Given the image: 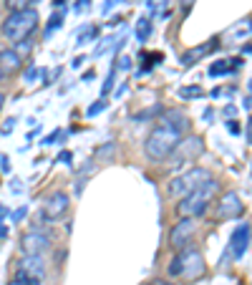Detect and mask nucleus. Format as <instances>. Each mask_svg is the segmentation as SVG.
Returning <instances> with one entry per match:
<instances>
[{"instance_id":"obj_1","label":"nucleus","mask_w":252,"mask_h":285,"mask_svg":"<svg viewBox=\"0 0 252 285\" xmlns=\"http://www.w3.org/2000/svg\"><path fill=\"white\" fill-rule=\"evenodd\" d=\"M179 142H182V134H177L174 129H169V126H164V124H157V126L149 131L146 142H144V154H146L152 162H166V159L174 154V149H177Z\"/></svg>"},{"instance_id":"obj_2","label":"nucleus","mask_w":252,"mask_h":285,"mask_svg":"<svg viewBox=\"0 0 252 285\" xmlns=\"http://www.w3.org/2000/svg\"><path fill=\"white\" fill-rule=\"evenodd\" d=\"M38 13L35 8H28V10H20V13H8V18L3 21L0 26V33L10 41V43H20V41H28L33 33L38 30Z\"/></svg>"},{"instance_id":"obj_3","label":"nucleus","mask_w":252,"mask_h":285,"mask_svg":"<svg viewBox=\"0 0 252 285\" xmlns=\"http://www.w3.org/2000/svg\"><path fill=\"white\" fill-rule=\"evenodd\" d=\"M215 195H217V182H215V179H207L197 192H192L189 197L179 200L177 215H179V217H192V220L202 217V215L209 210V202H212Z\"/></svg>"},{"instance_id":"obj_4","label":"nucleus","mask_w":252,"mask_h":285,"mask_svg":"<svg viewBox=\"0 0 252 285\" xmlns=\"http://www.w3.org/2000/svg\"><path fill=\"white\" fill-rule=\"evenodd\" d=\"M207 179H212L209 169H204V167H192V169L182 172L179 177H174V179L169 182L166 192H169V197H174V200H184L192 192H197Z\"/></svg>"},{"instance_id":"obj_5","label":"nucleus","mask_w":252,"mask_h":285,"mask_svg":"<svg viewBox=\"0 0 252 285\" xmlns=\"http://www.w3.org/2000/svg\"><path fill=\"white\" fill-rule=\"evenodd\" d=\"M204 151V142H202V137H194V134H189L184 137L182 142L177 144V149H174V154L169 157V164H166V169H182L184 164L189 162H194L199 154Z\"/></svg>"},{"instance_id":"obj_6","label":"nucleus","mask_w":252,"mask_h":285,"mask_svg":"<svg viewBox=\"0 0 252 285\" xmlns=\"http://www.w3.org/2000/svg\"><path fill=\"white\" fill-rule=\"evenodd\" d=\"M15 278H23L31 285H40L46 280V260L43 255H23L18 260Z\"/></svg>"},{"instance_id":"obj_7","label":"nucleus","mask_w":252,"mask_h":285,"mask_svg":"<svg viewBox=\"0 0 252 285\" xmlns=\"http://www.w3.org/2000/svg\"><path fill=\"white\" fill-rule=\"evenodd\" d=\"M250 237H252V227L247 222H242V225H237L235 232L229 235V242H227V253L222 257V262L229 257V260H242L245 253H247V248H250Z\"/></svg>"},{"instance_id":"obj_8","label":"nucleus","mask_w":252,"mask_h":285,"mask_svg":"<svg viewBox=\"0 0 252 285\" xmlns=\"http://www.w3.org/2000/svg\"><path fill=\"white\" fill-rule=\"evenodd\" d=\"M68 210H71V197L66 195V192H53L48 200L43 202V207H40V215L48 220V222H58L61 217L68 215Z\"/></svg>"},{"instance_id":"obj_9","label":"nucleus","mask_w":252,"mask_h":285,"mask_svg":"<svg viewBox=\"0 0 252 285\" xmlns=\"http://www.w3.org/2000/svg\"><path fill=\"white\" fill-rule=\"evenodd\" d=\"M194 232H197V222L192 217H179V222L169 230V248L172 250L187 248L192 242V237H194Z\"/></svg>"},{"instance_id":"obj_10","label":"nucleus","mask_w":252,"mask_h":285,"mask_svg":"<svg viewBox=\"0 0 252 285\" xmlns=\"http://www.w3.org/2000/svg\"><path fill=\"white\" fill-rule=\"evenodd\" d=\"M242 212H245V204H242L237 192H224L215 207L217 220H237V217H242Z\"/></svg>"},{"instance_id":"obj_11","label":"nucleus","mask_w":252,"mask_h":285,"mask_svg":"<svg viewBox=\"0 0 252 285\" xmlns=\"http://www.w3.org/2000/svg\"><path fill=\"white\" fill-rule=\"evenodd\" d=\"M20 250L23 255H43L51 250V237L48 232H40V230H28L23 237H20Z\"/></svg>"},{"instance_id":"obj_12","label":"nucleus","mask_w":252,"mask_h":285,"mask_svg":"<svg viewBox=\"0 0 252 285\" xmlns=\"http://www.w3.org/2000/svg\"><path fill=\"white\" fill-rule=\"evenodd\" d=\"M182 275L179 278H184V280H197L202 273H204V257L199 250H184L182 255Z\"/></svg>"},{"instance_id":"obj_13","label":"nucleus","mask_w":252,"mask_h":285,"mask_svg":"<svg viewBox=\"0 0 252 285\" xmlns=\"http://www.w3.org/2000/svg\"><path fill=\"white\" fill-rule=\"evenodd\" d=\"M157 124H164V126H169V129H174L177 134H189V129H192V124H189V116L182 111V109H164L161 116H159Z\"/></svg>"},{"instance_id":"obj_14","label":"nucleus","mask_w":252,"mask_h":285,"mask_svg":"<svg viewBox=\"0 0 252 285\" xmlns=\"http://www.w3.org/2000/svg\"><path fill=\"white\" fill-rule=\"evenodd\" d=\"M217 46H220V41H217V38L207 41L204 46H194V48H189V51H184V53L179 56V63H182V66H194L197 61H202V58L209 56L212 51H217Z\"/></svg>"},{"instance_id":"obj_15","label":"nucleus","mask_w":252,"mask_h":285,"mask_svg":"<svg viewBox=\"0 0 252 285\" xmlns=\"http://www.w3.org/2000/svg\"><path fill=\"white\" fill-rule=\"evenodd\" d=\"M250 35H252L250 21H240V23H235L232 28L224 33V43H242V41H247Z\"/></svg>"},{"instance_id":"obj_16","label":"nucleus","mask_w":252,"mask_h":285,"mask_svg":"<svg viewBox=\"0 0 252 285\" xmlns=\"http://www.w3.org/2000/svg\"><path fill=\"white\" fill-rule=\"evenodd\" d=\"M20 66H23V58L18 56L13 48H0V68L5 71V76L20 71Z\"/></svg>"},{"instance_id":"obj_17","label":"nucleus","mask_w":252,"mask_h":285,"mask_svg":"<svg viewBox=\"0 0 252 285\" xmlns=\"http://www.w3.org/2000/svg\"><path fill=\"white\" fill-rule=\"evenodd\" d=\"M177 96L179 99H184V101H192V99H202L204 96V88L197 84H189V86H182L179 91H177Z\"/></svg>"},{"instance_id":"obj_18","label":"nucleus","mask_w":252,"mask_h":285,"mask_svg":"<svg viewBox=\"0 0 252 285\" xmlns=\"http://www.w3.org/2000/svg\"><path fill=\"white\" fill-rule=\"evenodd\" d=\"M161 111H164V106H161V104H154V106H149V109L134 114V121H149V119H157V116H161Z\"/></svg>"},{"instance_id":"obj_19","label":"nucleus","mask_w":252,"mask_h":285,"mask_svg":"<svg viewBox=\"0 0 252 285\" xmlns=\"http://www.w3.org/2000/svg\"><path fill=\"white\" fill-rule=\"evenodd\" d=\"M149 35H152V21H149V18H139V21H136V38H139L141 43H146Z\"/></svg>"},{"instance_id":"obj_20","label":"nucleus","mask_w":252,"mask_h":285,"mask_svg":"<svg viewBox=\"0 0 252 285\" xmlns=\"http://www.w3.org/2000/svg\"><path fill=\"white\" fill-rule=\"evenodd\" d=\"M227 73H232V66H229V61H224V58L209 66V76H212V79H217V76H227Z\"/></svg>"},{"instance_id":"obj_21","label":"nucleus","mask_w":252,"mask_h":285,"mask_svg":"<svg viewBox=\"0 0 252 285\" xmlns=\"http://www.w3.org/2000/svg\"><path fill=\"white\" fill-rule=\"evenodd\" d=\"M5 8L8 13H20V10L33 8V0H5Z\"/></svg>"},{"instance_id":"obj_22","label":"nucleus","mask_w":252,"mask_h":285,"mask_svg":"<svg viewBox=\"0 0 252 285\" xmlns=\"http://www.w3.org/2000/svg\"><path fill=\"white\" fill-rule=\"evenodd\" d=\"M63 15H66V8L61 10H56L51 18H48V26H46V33H51V30H56L58 26H63Z\"/></svg>"},{"instance_id":"obj_23","label":"nucleus","mask_w":252,"mask_h":285,"mask_svg":"<svg viewBox=\"0 0 252 285\" xmlns=\"http://www.w3.org/2000/svg\"><path fill=\"white\" fill-rule=\"evenodd\" d=\"M116 71H119V68L114 66V68L109 71V76H106V81H103V86H101V93H103V99H106V96L111 93V88H114V84H116Z\"/></svg>"},{"instance_id":"obj_24","label":"nucleus","mask_w":252,"mask_h":285,"mask_svg":"<svg viewBox=\"0 0 252 285\" xmlns=\"http://www.w3.org/2000/svg\"><path fill=\"white\" fill-rule=\"evenodd\" d=\"M96 35H98V28H96V26H86V28H83V33H78V41H76V43H78V46H83V43L94 41Z\"/></svg>"},{"instance_id":"obj_25","label":"nucleus","mask_w":252,"mask_h":285,"mask_svg":"<svg viewBox=\"0 0 252 285\" xmlns=\"http://www.w3.org/2000/svg\"><path fill=\"white\" fill-rule=\"evenodd\" d=\"M13 51H15V53H18L20 58L31 56V51H33V41L28 38V41H20V43H13Z\"/></svg>"},{"instance_id":"obj_26","label":"nucleus","mask_w":252,"mask_h":285,"mask_svg":"<svg viewBox=\"0 0 252 285\" xmlns=\"http://www.w3.org/2000/svg\"><path fill=\"white\" fill-rule=\"evenodd\" d=\"M114 151H116V144L106 142L103 146H98V149H96V157H98V159H109V157H114Z\"/></svg>"},{"instance_id":"obj_27","label":"nucleus","mask_w":252,"mask_h":285,"mask_svg":"<svg viewBox=\"0 0 252 285\" xmlns=\"http://www.w3.org/2000/svg\"><path fill=\"white\" fill-rule=\"evenodd\" d=\"M166 273H169V278H179V275H182V260H179V255H177L174 260H172V262H169Z\"/></svg>"},{"instance_id":"obj_28","label":"nucleus","mask_w":252,"mask_h":285,"mask_svg":"<svg viewBox=\"0 0 252 285\" xmlns=\"http://www.w3.org/2000/svg\"><path fill=\"white\" fill-rule=\"evenodd\" d=\"M106 106H109V101H106V99H98L94 106H89V111H86V114L96 116V114H101V111H106Z\"/></svg>"},{"instance_id":"obj_29","label":"nucleus","mask_w":252,"mask_h":285,"mask_svg":"<svg viewBox=\"0 0 252 285\" xmlns=\"http://www.w3.org/2000/svg\"><path fill=\"white\" fill-rule=\"evenodd\" d=\"M169 5V0H146V8L152 10V13H161V8H166Z\"/></svg>"},{"instance_id":"obj_30","label":"nucleus","mask_w":252,"mask_h":285,"mask_svg":"<svg viewBox=\"0 0 252 285\" xmlns=\"http://www.w3.org/2000/svg\"><path fill=\"white\" fill-rule=\"evenodd\" d=\"M58 139H66V134H63L61 129H56V131H53V134H48V137H46V139H43V146H51V144L53 142H58Z\"/></svg>"},{"instance_id":"obj_31","label":"nucleus","mask_w":252,"mask_h":285,"mask_svg":"<svg viewBox=\"0 0 252 285\" xmlns=\"http://www.w3.org/2000/svg\"><path fill=\"white\" fill-rule=\"evenodd\" d=\"M26 215H28V207H18V210L13 212V222H20Z\"/></svg>"},{"instance_id":"obj_32","label":"nucleus","mask_w":252,"mask_h":285,"mask_svg":"<svg viewBox=\"0 0 252 285\" xmlns=\"http://www.w3.org/2000/svg\"><path fill=\"white\" fill-rule=\"evenodd\" d=\"M91 8V0H76V13H86Z\"/></svg>"},{"instance_id":"obj_33","label":"nucleus","mask_w":252,"mask_h":285,"mask_svg":"<svg viewBox=\"0 0 252 285\" xmlns=\"http://www.w3.org/2000/svg\"><path fill=\"white\" fill-rule=\"evenodd\" d=\"M56 162H58V164H61V162H63V164H71V162H73V154H71V151H61Z\"/></svg>"},{"instance_id":"obj_34","label":"nucleus","mask_w":252,"mask_h":285,"mask_svg":"<svg viewBox=\"0 0 252 285\" xmlns=\"http://www.w3.org/2000/svg\"><path fill=\"white\" fill-rule=\"evenodd\" d=\"M38 73H40V71H38V68H35V66H31V68H28V71H26V81H28V84H33V81H35V76H38Z\"/></svg>"},{"instance_id":"obj_35","label":"nucleus","mask_w":252,"mask_h":285,"mask_svg":"<svg viewBox=\"0 0 252 285\" xmlns=\"http://www.w3.org/2000/svg\"><path fill=\"white\" fill-rule=\"evenodd\" d=\"M227 129H229V134H235V137H237V134H242V129H240V124H237V121H227Z\"/></svg>"},{"instance_id":"obj_36","label":"nucleus","mask_w":252,"mask_h":285,"mask_svg":"<svg viewBox=\"0 0 252 285\" xmlns=\"http://www.w3.org/2000/svg\"><path fill=\"white\" fill-rule=\"evenodd\" d=\"M15 126V119H5V126H3V134H10Z\"/></svg>"},{"instance_id":"obj_37","label":"nucleus","mask_w":252,"mask_h":285,"mask_svg":"<svg viewBox=\"0 0 252 285\" xmlns=\"http://www.w3.org/2000/svg\"><path fill=\"white\" fill-rule=\"evenodd\" d=\"M0 169L5 172V174L10 172V164H8V157H5V154H0Z\"/></svg>"},{"instance_id":"obj_38","label":"nucleus","mask_w":252,"mask_h":285,"mask_svg":"<svg viewBox=\"0 0 252 285\" xmlns=\"http://www.w3.org/2000/svg\"><path fill=\"white\" fill-rule=\"evenodd\" d=\"M83 187H86V179H78V182H76V187H73L78 197H81V192H83Z\"/></svg>"},{"instance_id":"obj_39","label":"nucleus","mask_w":252,"mask_h":285,"mask_svg":"<svg viewBox=\"0 0 252 285\" xmlns=\"http://www.w3.org/2000/svg\"><path fill=\"white\" fill-rule=\"evenodd\" d=\"M194 3H197V0H182V13H189Z\"/></svg>"},{"instance_id":"obj_40","label":"nucleus","mask_w":252,"mask_h":285,"mask_svg":"<svg viewBox=\"0 0 252 285\" xmlns=\"http://www.w3.org/2000/svg\"><path fill=\"white\" fill-rule=\"evenodd\" d=\"M242 63H245V61H242V58H240V56H237V58H232V61H229V66H232V71H237V68H240Z\"/></svg>"},{"instance_id":"obj_41","label":"nucleus","mask_w":252,"mask_h":285,"mask_svg":"<svg viewBox=\"0 0 252 285\" xmlns=\"http://www.w3.org/2000/svg\"><path fill=\"white\" fill-rule=\"evenodd\" d=\"M129 66H131V61H129V58H121V61H119V63H116V68H121V71H126V68H129Z\"/></svg>"},{"instance_id":"obj_42","label":"nucleus","mask_w":252,"mask_h":285,"mask_svg":"<svg viewBox=\"0 0 252 285\" xmlns=\"http://www.w3.org/2000/svg\"><path fill=\"white\" fill-rule=\"evenodd\" d=\"M8 285H31V283H28V280H23V278H13Z\"/></svg>"},{"instance_id":"obj_43","label":"nucleus","mask_w":252,"mask_h":285,"mask_svg":"<svg viewBox=\"0 0 252 285\" xmlns=\"http://www.w3.org/2000/svg\"><path fill=\"white\" fill-rule=\"evenodd\" d=\"M8 217V207L5 204H0V225H3V220Z\"/></svg>"},{"instance_id":"obj_44","label":"nucleus","mask_w":252,"mask_h":285,"mask_svg":"<svg viewBox=\"0 0 252 285\" xmlns=\"http://www.w3.org/2000/svg\"><path fill=\"white\" fill-rule=\"evenodd\" d=\"M237 114V106H227V109H224V116H235Z\"/></svg>"},{"instance_id":"obj_45","label":"nucleus","mask_w":252,"mask_h":285,"mask_svg":"<svg viewBox=\"0 0 252 285\" xmlns=\"http://www.w3.org/2000/svg\"><path fill=\"white\" fill-rule=\"evenodd\" d=\"M10 189H13V192H23V182H13Z\"/></svg>"},{"instance_id":"obj_46","label":"nucleus","mask_w":252,"mask_h":285,"mask_svg":"<svg viewBox=\"0 0 252 285\" xmlns=\"http://www.w3.org/2000/svg\"><path fill=\"white\" fill-rule=\"evenodd\" d=\"M8 237V227L5 225H0V240H5Z\"/></svg>"},{"instance_id":"obj_47","label":"nucleus","mask_w":252,"mask_h":285,"mask_svg":"<svg viewBox=\"0 0 252 285\" xmlns=\"http://www.w3.org/2000/svg\"><path fill=\"white\" fill-rule=\"evenodd\" d=\"M66 3H68V0H53V8H56V10H58V8H63V5H66Z\"/></svg>"},{"instance_id":"obj_48","label":"nucleus","mask_w":252,"mask_h":285,"mask_svg":"<svg viewBox=\"0 0 252 285\" xmlns=\"http://www.w3.org/2000/svg\"><path fill=\"white\" fill-rule=\"evenodd\" d=\"M247 137H250V144H252V119H250V124H247Z\"/></svg>"},{"instance_id":"obj_49","label":"nucleus","mask_w":252,"mask_h":285,"mask_svg":"<svg viewBox=\"0 0 252 285\" xmlns=\"http://www.w3.org/2000/svg\"><path fill=\"white\" fill-rule=\"evenodd\" d=\"M3 104H5V96H3V91H0V109H3Z\"/></svg>"},{"instance_id":"obj_50","label":"nucleus","mask_w":252,"mask_h":285,"mask_svg":"<svg viewBox=\"0 0 252 285\" xmlns=\"http://www.w3.org/2000/svg\"><path fill=\"white\" fill-rule=\"evenodd\" d=\"M3 79H5V71H3V68H0V84H3Z\"/></svg>"},{"instance_id":"obj_51","label":"nucleus","mask_w":252,"mask_h":285,"mask_svg":"<svg viewBox=\"0 0 252 285\" xmlns=\"http://www.w3.org/2000/svg\"><path fill=\"white\" fill-rule=\"evenodd\" d=\"M247 88H250V91H252V79H250V84H247Z\"/></svg>"},{"instance_id":"obj_52","label":"nucleus","mask_w":252,"mask_h":285,"mask_svg":"<svg viewBox=\"0 0 252 285\" xmlns=\"http://www.w3.org/2000/svg\"><path fill=\"white\" fill-rule=\"evenodd\" d=\"M33 3H38V0H33Z\"/></svg>"},{"instance_id":"obj_53","label":"nucleus","mask_w":252,"mask_h":285,"mask_svg":"<svg viewBox=\"0 0 252 285\" xmlns=\"http://www.w3.org/2000/svg\"><path fill=\"white\" fill-rule=\"evenodd\" d=\"M250 26H252V21H250Z\"/></svg>"}]
</instances>
